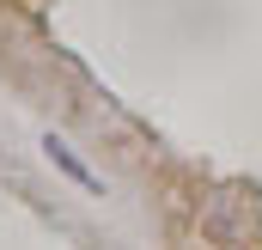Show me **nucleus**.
Listing matches in <instances>:
<instances>
[{
	"label": "nucleus",
	"mask_w": 262,
	"mask_h": 250,
	"mask_svg": "<svg viewBox=\"0 0 262 250\" xmlns=\"http://www.w3.org/2000/svg\"><path fill=\"white\" fill-rule=\"evenodd\" d=\"M43 153H49V159H55V165H61L67 177H73V183H85V189H98V177H92V171H85V165H79V159H73V147H67V140H55V134H49V140H43Z\"/></svg>",
	"instance_id": "f257e3e1"
}]
</instances>
